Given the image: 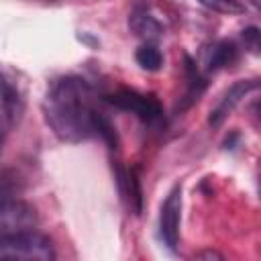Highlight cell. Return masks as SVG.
Returning <instances> with one entry per match:
<instances>
[{
	"label": "cell",
	"mask_w": 261,
	"mask_h": 261,
	"mask_svg": "<svg viewBox=\"0 0 261 261\" xmlns=\"http://www.w3.org/2000/svg\"><path fill=\"white\" fill-rule=\"evenodd\" d=\"M179 216H181V186H175L167 194L161 206V216H159L161 239L171 251H175L179 241Z\"/></svg>",
	"instance_id": "6"
},
{
	"label": "cell",
	"mask_w": 261,
	"mask_h": 261,
	"mask_svg": "<svg viewBox=\"0 0 261 261\" xmlns=\"http://www.w3.org/2000/svg\"><path fill=\"white\" fill-rule=\"evenodd\" d=\"M22 106L24 98L18 82H14V77L8 71L0 69V149L10 130L16 126L22 114Z\"/></svg>",
	"instance_id": "3"
},
{
	"label": "cell",
	"mask_w": 261,
	"mask_h": 261,
	"mask_svg": "<svg viewBox=\"0 0 261 261\" xmlns=\"http://www.w3.org/2000/svg\"><path fill=\"white\" fill-rule=\"evenodd\" d=\"M135 59H137V63H139L143 69H147V71H157V69H161V65H163V55H161V51H159L155 45H151V43L141 45V47L137 49V53H135Z\"/></svg>",
	"instance_id": "10"
},
{
	"label": "cell",
	"mask_w": 261,
	"mask_h": 261,
	"mask_svg": "<svg viewBox=\"0 0 261 261\" xmlns=\"http://www.w3.org/2000/svg\"><path fill=\"white\" fill-rule=\"evenodd\" d=\"M232 57H234V45H232V43H228V41L214 43V45L208 49L206 67H208L210 71H216V69L224 67L226 63H230Z\"/></svg>",
	"instance_id": "9"
},
{
	"label": "cell",
	"mask_w": 261,
	"mask_h": 261,
	"mask_svg": "<svg viewBox=\"0 0 261 261\" xmlns=\"http://www.w3.org/2000/svg\"><path fill=\"white\" fill-rule=\"evenodd\" d=\"M43 112L49 128L65 143H80L96 133L98 110L92 104V90L77 75H65L49 88Z\"/></svg>",
	"instance_id": "1"
},
{
	"label": "cell",
	"mask_w": 261,
	"mask_h": 261,
	"mask_svg": "<svg viewBox=\"0 0 261 261\" xmlns=\"http://www.w3.org/2000/svg\"><path fill=\"white\" fill-rule=\"evenodd\" d=\"M130 29L139 35V37H145V39H155L161 31V27L155 22L153 16H149L147 12H135L128 20Z\"/></svg>",
	"instance_id": "11"
},
{
	"label": "cell",
	"mask_w": 261,
	"mask_h": 261,
	"mask_svg": "<svg viewBox=\"0 0 261 261\" xmlns=\"http://www.w3.org/2000/svg\"><path fill=\"white\" fill-rule=\"evenodd\" d=\"M108 102L114 104L116 108L135 112L145 122H153V120H157L161 116V104H159V100L155 96H151V94H141L137 90L122 88V90L110 94L108 96Z\"/></svg>",
	"instance_id": "5"
},
{
	"label": "cell",
	"mask_w": 261,
	"mask_h": 261,
	"mask_svg": "<svg viewBox=\"0 0 261 261\" xmlns=\"http://www.w3.org/2000/svg\"><path fill=\"white\" fill-rule=\"evenodd\" d=\"M118 184H120V192L124 196V200L128 202V208L139 214L141 212V188H139V179L133 171H118Z\"/></svg>",
	"instance_id": "8"
},
{
	"label": "cell",
	"mask_w": 261,
	"mask_h": 261,
	"mask_svg": "<svg viewBox=\"0 0 261 261\" xmlns=\"http://www.w3.org/2000/svg\"><path fill=\"white\" fill-rule=\"evenodd\" d=\"M37 210L22 200L0 202V241L37 226Z\"/></svg>",
	"instance_id": "4"
},
{
	"label": "cell",
	"mask_w": 261,
	"mask_h": 261,
	"mask_svg": "<svg viewBox=\"0 0 261 261\" xmlns=\"http://www.w3.org/2000/svg\"><path fill=\"white\" fill-rule=\"evenodd\" d=\"M257 80H239V82H234L226 92H224V96H222V100L216 104V108L210 112V118H208V122L212 124V126H220L222 122H224V118L234 110V106L247 96V94H251L253 90H257Z\"/></svg>",
	"instance_id": "7"
},
{
	"label": "cell",
	"mask_w": 261,
	"mask_h": 261,
	"mask_svg": "<svg viewBox=\"0 0 261 261\" xmlns=\"http://www.w3.org/2000/svg\"><path fill=\"white\" fill-rule=\"evenodd\" d=\"M198 257H208V259H212V257H216V259H220V255H218V253H212V251H206V253H200Z\"/></svg>",
	"instance_id": "13"
},
{
	"label": "cell",
	"mask_w": 261,
	"mask_h": 261,
	"mask_svg": "<svg viewBox=\"0 0 261 261\" xmlns=\"http://www.w3.org/2000/svg\"><path fill=\"white\" fill-rule=\"evenodd\" d=\"M0 259L12 261H53L55 249L49 237L37 232L35 228L18 232L0 241Z\"/></svg>",
	"instance_id": "2"
},
{
	"label": "cell",
	"mask_w": 261,
	"mask_h": 261,
	"mask_svg": "<svg viewBox=\"0 0 261 261\" xmlns=\"http://www.w3.org/2000/svg\"><path fill=\"white\" fill-rule=\"evenodd\" d=\"M202 6L214 10V12H220V14H243L245 12V6L237 0H200Z\"/></svg>",
	"instance_id": "12"
}]
</instances>
